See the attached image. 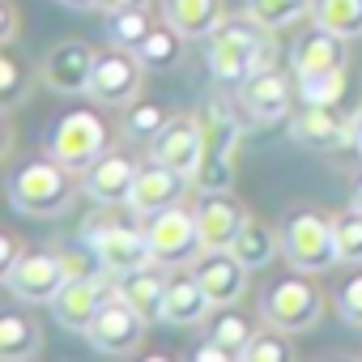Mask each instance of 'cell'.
<instances>
[{"mask_svg":"<svg viewBox=\"0 0 362 362\" xmlns=\"http://www.w3.org/2000/svg\"><path fill=\"white\" fill-rule=\"evenodd\" d=\"M26 90H30V69L22 64L18 47L9 43L5 52H0V107L13 111V107L26 98Z\"/></svg>","mask_w":362,"mask_h":362,"instance_id":"4dcf8cb0","label":"cell"},{"mask_svg":"<svg viewBox=\"0 0 362 362\" xmlns=\"http://www.w3.org/2000/svg\"><path fill=\"white\" fill-rule=\"evenodd\" d=\"M349 205H358V209H362V170L354 175V192H349Z\"/></svg>","mask_w":362,"mask_h":362,"instance_id":"f6af8a7d","label":"cell"},{"mask_svg":"<svg viewBox=\"0 0 362 362\" xmlns=\"http://www.w3.org/2000/svg\"><path fill=\"white\" fill-rule=\"evenodd\" d=\"M294 86H298V98L307 107H337L341 94H345V69L307 73V77H294Z\"/></svg>","mask_w":362,"mask_h":362,"instance_id":"f546056e","label":"cell"},{"mask_svg":"<svg viewBox=\"0 0 362 362\" xmlns=\"http://www.w3.org/2000/svg\"><path fill=\"white\" fill-rule=\"evenodd\" d=\"M252 337H256V332H252V324H247L243 315H235V311L214 315V324H209V332H205V341L222 345V349L230 354V362H235V358H243V349H247V341H252Z\"/></svg>","mask_w":362,"mask_h":362,"instance_id":"d6a6232c","label":"cell"},{"mask_svg":"<svg viewBox=\"0 0 362 362\" xmlns=\"http://www.w3.org/2000/svg\"><path fill=\"white\" fill-rule=\"evenodd\" d=\"M94 56H98V52H94L90 43H81V39H64V43H56V47L43 56L39 77H43V86L56 90V94H90Z\"/></svg>","mask_w":362,"mask_h":362,"instance_id":"5bb4252c","label":"cell"},{"mask_svg":"<svg viewBox=\"0 0 362 362\" xmlns=\"http://www.w3.org/2000/svg\"><path fill=\"white\" fill-rule=\"evenodd\" d=\"M170 115H166V107H158V103H132V111H128V119H124V128H128V136H136V141H153L158 132H162V124H166Z\"/></svg>","mask_w":362,"mask_h":362,"instance_id":"d590c367","label":"cell"},{"mask_svg":"<svg viewBox=\"0 0 362 362\" xmlns=\"http://www.w3.org/2000/svg\"><path fill=\"white\" fill-rule=\"evenodd\" d=\"M69 281V269H64V256L60 252H26L9 273H5V286L13 298L22 303H52Z\"/></svg>","mask_w":362,"mask_h":362,"instance_id":"7c38bea8","label":"cell"},{"mask_svg":"<svg viewBox=\"0 0 362 362\" xmlns=\"http://www.w3.org/2000/svg\"><path fill=\"white\" fill-rule=\"evenodd\" d=\"M290 136L303 145V149H337V145H349V119H341L332 107H307L290 119Z\"/></svg>","mask_w":362,"mask_h":362,"instance_id":"ffe728a7","label":"cell"},{"mask_svg":"<svg viewBox=\"0 0 362 362\" xmlns=\"http://www.w3.org/2000/svg\"><path fill=\"white\" fill-rule=\"evenodd\" d=\"M145 235H149L153 264H162V269L192 264V260L205 252V235H201L197 209H184V205H170V209L153 214V218L145 222Z\"/></svg>","mask_w":362,"mask_h":362,"instance_id":"8992f818","label":"cell"},{"mask_svg":"<svg viewBox=\"0 0 362 362\" xmlns=\"http://www.w3.org/2000/svg\"><path fill=\"white\" fill-rule=\"evenodd\" d=\"M162 269V264H158ZM158 269H132V273H119L115 277V294L128 298L145 320H162V298H166V277Z\"/></svg>","mask_w":362,"mask_h":362,"instance_id":"603a6c76","label":"cell"},{"mask_svg":"<svg viewBox=\"0 0 362 362\" xmlns=\"http://www.w3.org/2000/svg\"><path fill=\"white\" fill-rule=\"evenodd\" d=\"M56 5H64V9H77V13H90V9H98L103 0H56Z\"/></svg>","mask_w":362,"mask_h":362,"instance_id":"7bdbcfd3","label":"cell"},{"mask_svg":"<svg viewBox=\"0 0 362 362\" xmlns=\"http://www.w3.org/2000/svg\"><path fill=\"white\" fill-rule=\"evenodd\" d=\"M149 26H153L149 9H115V13H107L103 35H107V43H115V47H136Z\"/></svg>","mask_w":362,"mask_h":362,"instance_id":"1f68e13d","label":"cell"},{"mask_svg":"<svg viewBox=\"0 0 362 362\" xmlns=\"http://www.w3.org/2000/svg\"><path fill=\"white\" fill-rule=\"evenodd\" d=\"M345 60H349L345 39H341V35H332V30H320V26H315V35L298 39V47H294V56H290L294 77L324 73V69H345Z\"/></svg>","mask_w":362,"mask_h":362,"instance_id":"7402d4cb","label":"cell"},{"mask_svg":"<svg viewBox=\"0 0 362 362\" xmlns=\"http://www.w3.org/2000/svg\"><path fill=\"white\" fill-rule=\"evenodd\" d=\"M43 145H47L52 158H60V162L73 166L77 175H81L103 149H111V145H107V124H103L94 111H64V115H56V119L47 124Z\"/></svg>","mask_w":362,"mask_h":362,"instance_id":"52a82bcc","label":"cell"},{"mask_svg":"<svg viewBox=\"0 0 362 362\" xmlns=\"http://www.w3.org/2000/svg\"><path fill=\"white\" fill-rule=\"evenodd\" d=\"M60 256H64V269H69V277H115V273L103 264V256H98V247H94L90 239H77V243H69Z\"/></svg>","mask_w":362,"mask_h":362,"instance_id":"e575fe53","label":"cell"},{"mask_svg":"<svg viewBox=\"0 0 362 362\" xmlns=\"http://www.w3.org/2000/svg\"><path fill=\"white\" fill-rule=\"evenodd\" d=\"M111 294H115L111 277H69L64 290L52 298V315H56V324L69 328V332H90L98 307H103Z\"/></svg>","mask_w":362,"mask_h":362,"instance_id":"2e32d148","label":"cell"},{"mask_svg":"<svg viewBox=\"0 0 362 362\" xmlns=\"http://www.w3.org/2000/svg\"><path fill=\"white\" fill-rule=\"evenodd\" d=\"M286 358H290V345H286L281 328H273V324H269V332H256L243 349V362H286Z\"/></svg>","mask_w":362,"mask_h":362,"instance_id":"8d00e7d4","label":"cell"},{"mask_svg":"<svg viewBox=\"0 0 362 362\" xmlns=\"http://www.w3.org/2000/svg\"><path fill=\"white\" fill-rule=\"evenodd\" d=\"M39 345H43V332L30 315H18L9 311L0 320V358L9 362H22V358H39Z\"/></svg>","mask_w":362,"mask_h":362,"instance_id":"484cf974","label":"cell"},{"mask_svg":"<svg viewBox=\"0 0 362 362\" xmlns=\"http://www.w3.org/2000/svg\"><path fill=\"white\" fill-rule=\"evenodd\" d=\"M349 145H354V149L362 153V107H358V111L349 115Z\"/></svg>","mask_w":362,"mask_h":362,"instance_id":"60d3db41","label":"cell"},{"mask_svg":"<svg viewBox=\"0 0 362 362\" xmlns=\"http://www.w3.org/2000/svg\"><path fill=\"white\" fill-rule=\"evenodd\" d=\"M136 175H141V162H136L128 149H103V153L81 170V192H86L94 205L115 209V205H128Z\"/></svg>","mask_w":362,"mask_h":362,"instance_id":"30bf717a","label":"cell"},{"mask_svg":"<svg viewBox=\"0 0 362 362\" xmlns=\"http://www.w3.org/2000/svg\"><path fill=\"white\" fill-rule=\"evenodd\" d=\"M311 22L341 39H362V0H311Z\"/></svg>","mask_w":362,"mask_h":362,"instance_id":"4316f807","label":"cell"},{"mask_svg":"<svg viewBox=\"0 0 362 362\" xmlns=\"http://www.w3.org/2000/svg\"><path fill=\"white\" fill-rule=\"evenodd\" d=\"M77 197V170L60 158H30L9 175V205L26 218H56Z\"/></svg>","mask_w":362,"mask_h":362,"instance_id":"3957f363","label":"cell"},{"mask_svg":"<svg viewBox=\"0 0 362 362\" xmlns=\"http://www.w3.org/2000/svg\"><path fill=\"white\" fill-rule=\"evenodd\" d=\"M98 9H107V13H115V9H145V0H103Z\"/></svg>","mask_w":362,"mask_h":362,"instance_id":"b9f144b4","label":"cell"},{"mask_svg":"<svg viewBox=\"0 0 362 362\" xmlns=\"http://www.w3.org/2000/svg\"><path fill=\"white\" fill-rule=\"evenodd\" d=\"M332 235H337V260L362 264V209L358 205H349L345 214L332 218Z\"/></svg>","mask_w":362,"mask_h":362,"instance_id":"836d02e7","label":"cell"},{"mask_svg":"<svg viewBox=\"0 0 362 362\" xmlns=\"http://www.w3.org/2000/svg\"><path fill=\"white\" fill-rule=\"evenodd\" d=\"M239 98H226V94H214L205 98L201 107V166H197V188L201 192H230L235 184V162H239V141H243V128H239Z\"/></svg>","mask_w":362,"mask_h":362,"instance_id":"6da1fadb","label":"cell"},{"mask_svg":"<svg viewBox=\"0 0 362 362\" xmlns=\"http://www.w3.org/2000/svg\"><path fill=\"white\" fill-rule=\"evenodd\" d=\"M192 277L201 281V290L209 294L214 307H230L243 298L247 290V264L230 252V247H205L192 260Z\"/></svg>","mask_w":362,"mask_h":362,"instance_id":"4fadbf2b","label":"cell"},{"mask_svg":"<svg viewBox=\"0 0 362 362\" xmlns=\"http://www.w3.org/2000/svg\"><path fill=\"white\" fill-rule=\"evenodd\" d=\"M230 252H235L247 269H260V264H269V260H273V252H281V235H273L264 222L247 218V222H243V230H239V239L230 243Z\"/></svg>","mask_w":362,"mask_h":362,"instance_id":"83f0119b","label":"cell"},{"mask_svg":"<svg viewBox=\"0 0 362 362\" xmlns=\"http://www.w3.org/2000/svg\"><path fill=\"white\" fill-rule=\"evenodd\" d=\"M281 256L298 269V273H328L337 260V235H332V218L315 214V209H294L281 222Z\"/></svg>","mask_w":362,"mask_h":362,"instance_id":"277c9868","label":"cell"},{"mask_svg":"<svg viewBox=\"0 0 362 362\" xmlns=\"http://www.w3.org/2000/svg\"><path fill=\"white\" fill-rule=\"evenodd\" d=\"M247 18L264 30H286L298 18H311V0H247Z\"/></svg>","mask_w":362,"mask_h":362,"instance_id":"f1b7e54d","label":"cell"},{"mask_svg":"<svg viewBox=\"0 0 362 362\" xmlns=\"http://www.w3.org/2000/svg\"><path fill=\"white\" fill-rule=\"evenodd\" d=\"M81 239H90L103 256V264L119 277V273H132V269H145L153 264V252H149V235L128 222V218H115V214H98L81 226Z\"/></svg>","mask_w":362,"mask_h":362,"instance_id":"5b68a950","label":"cell"},{"mask_svg":"<svg viewBox=\"0 0 362 362\" xmlns=\"http://www.w3.org/2000/svg\"><path fill=\"white\" fill-rule=\"evenodd\" d=\"M294 90L277 69H264V73H252L247 81H239V107L247 115V124H281L290 115V103H294Z\"/></svg>","mask_w":362,"mask_h":362,"instance_id":"9a60e30c","label":"cell"},{"mask_svg":"<svg viewBox=\"0 0 362 362\" xmlns=\"http://www.w3.org/2000/svg\"><path fill=\"white\" fill-rule=\"evenodd\" d=\"M188 179H192V175H179V170H170V166H162V162L149 158V162L141 166V175H136V184H132L128 214L153 218V214L179 205V201H184V192H188Z\"/></svg>","mask_w":362,"mask_h":362,"instance_id":"e0dca14e","label":"cell"},{"mask_svg":"<svg viewBox=\"0 0 362 362\" xmlns=\"http://www.w3.org/2000/svg\"><path fill=\"white\" fill-rule=\"evenodd\" d=\"M22 256H26V252H18V239H13V235H5V239H0V260H5V264H0V277H5V273H9V269L22 260Z\"/></svg>","mask_w":362,"mask_h":362,"instance_id":"f35d334b","label":"cell"},{"mask_svg":"<svg viewBox=\"0 0 362 362\" xmlns=\"http://www.w3.org/2000/svg\"><path fill=\"white\" fill-rule=\"evenodd\" d=\"M252 214L230 201L226 192H201V205H197V222H201V235H205V247H230L243 230Z\"/></svg>","mask_w":362,"mask_h":362,"instance_id":"d6986e66","label":"cell"},{"mask_svg":"<svg viewBox=\"0 0 362 362\" xmlns=\"http://www.w3.org/2000/svg\"><path fill=\"white\" fill-rule=\"evenodd\" d=\"M162 18L188 39H209L226 22V9L222 0H162Z\"/></svg>","mask_w":362,"mask_h":362,"instance_id":"44dd1931","label":"cell"},{"mask_svg":"<svg viewBox=\"0 0 362 362\" xmlns=\"http://www.w3.org/2000/svg\"><path fill=\"white\" fill-rule=\"evenodd\" d=\"M337 311H341L345 324L362 328V273H354V277L337 290Z\"/></svg>","mask_w":362,"mask_h":362,"instance_id":"74e56055","label":"cell"},{"mask_svg":"<svg viewBox=\"0 0 362 362\" xmlns=\"http://www.w3.org/2000/svg\"><path fill=\"white\" fill-rule=\"evenodd\" d=\"M311 273L303 277H286V281H273L260 298V315L281 328V332H307L315 328L320 311H324V294L315 290V281H307Z\"/></svg>","mask_w":362,"mask_h":362,"instance_id":"9c48e42d","label":"cell"},{"mask_svg":"<svg viewBox=\"0 0 362 362\" xmlns=\"http://www.w3.org/2000/svg\"><path fill=\"white\" fill-rule=\"evenodd\" d=\"M141 81H145V64L136 60V52L107 43V47L94 56L90 98L103 103V107H132V103L141 98Z\"/></svg>","mask_w":362,"mask_h":362,"instance_id":"ba28073f","label":"cell"},{"mask_svg":"<svg viewBox=\"0 0 362 362\" xmlns=\"http://www.w3.org/2000/svg\"><path fill=\"white\" fill-rule=\"evenodd\" d=\"M184 39H188V35H179V30L162 18V22H153V26L145 30V39H141L132 52H136V60H141L145 69H170V64H179V56H184Z\"/></svg>","mask_w":362,"mask_h":362,"instance_id":"d4e9b609","label":"cell"},{"mask_svg":"<svg viewBox=\"0 0 362 362\" xmlns=\"http://www.w3.org/2000/svg\"><path fill=\"white\" fill-rule=\"evenodd\" d=\"M201 149H205V141H201V119H192V115L166 119L162 132L149 141V158L162 162V166H170V170H179V175H197Z\"/></svg>","mask_w":362,"mask_h":362,"instance_id":"ac0fdd59","label":"cell"},{"mask_svg":"<svg viewBox=\"0 0 362 362\" xmlns=\"http://www.w3.org/2000/svg\"><path fill=\"white\" fill-rule=\"evenodd\" d=\"M13 30H18V13L13 5H5V43H13Z\"/></svg>","mask_w":362,"mask_h":362,"instance_id":"ee69618b","label":"cell"},{"mask_svg":"<svg viewBox=\"0 0 362 362\" xmlns=\"http://www.w3.org/2000/svg\"><path fill=\"white\" fill-rule=\"evenodd\" d=\"M205 64L214 73V81L222 86H239L247 81L252 73H264V69H277V43L264 35L260 22H235L226 18L209 39H205Z\"/></svg>","mask_w":362,"mask_h":362,"instance_id":"7a4b0ae2","label":"cell"},{"mask_svg":"<svg viewBox=\"0 0 362 362\" xmlns=\"http://www.w3.org/2000/svg\"><path fill=\"white\" fill-rule=\"evenodd\" d=\"M209 294L201 290L197 277H179V281H166V298H162V320L166 324H179V328H188V324H201L209 315Z\"/></svg>","mask_w":362,"mask_h":362,"instance_id":"cb8c5ba5","label":"cell"},{"mask_svg":"<svg viewBox=\"0 0 362 362\" xmlns=\"http://www.w3.org/2000/svg\"><path fill=\"white\" fill-rule=\"evenodd\" d=\"M192 358H197V362H230V354H226L222 345H214V341H205L201 349H192Z\"/></svg>","mask_w":362,"mask_h":362,"instance_id":"ab89813d","label":"cell"},{"mask_svg":"<svg viewBox=\"0 0 362 362\" xmlns=\"http://www.w3.org/2000/svg\"><path fill=\"white\" fill-rule=\"evenodd\" d=\"M145 315L128 303V298H119V294H111L103 307H98V315H94V324H90V332H86V341L98 349V354H136L141 349V341H145Z\"/></svg>","mask_w":362,"mask_h":362,"instance_id":"8fae6325","label":"cell"}]
</instances>
